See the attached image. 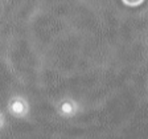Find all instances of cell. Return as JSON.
<instances>
[{"mask_svg":"<svg viewBox=\"0 0 148 139\" xmlns=\"http://www.w3.org/2000/svg\"><path fill=\"white\" fill-rule=\"evenodd\" d=\"M54 110L60 118L69 120L79 115L82 106L75 98L70 96H65L54 103Z\"/></svg>","mask_w":148,"mask_h":139,"instance_id":"2","label":"cell"},{"mask_svg":"<svg viewBox=\"0 0 148 139\" xmlns=\"http://www.w3.org/2000/svg\"><path fill=\"white\" fill-rule=\"evenodd\" d=\"M145 0H120V3L128 8H138L142 4H144Z\"/></svg>","mask_w":148,"mask_h":139,"instance_id":"3","label":"cell"},{"mask_svg":"<svg viewBox=\"0 0 148 139\" xmlns=\"http://www.w3.org/2000/svg\"><path fill=\"white\" fill-rule=\"evenodd\" d=\"M5 125H7V118H5V114L3 111L0 110V133L5 129Z\"/></svg>","mask_w":148,"mask_h":139,"instance_id":"4","label":"cell"},{"mask_svg":"<svg viewBox=\"0 0 148 139\" xmlns=\"http://www.w3.org/2000/svg\"><path fill=\"white\" fill-rule=\"evenodd\" d=\"M7 113L17 120L28 119L32 114L31 102L23 94H13L7 101Z\"/></svg>","mask_w":148,"mask_h":139,"instance_id":"1","label":"cell"}]
</instances>
